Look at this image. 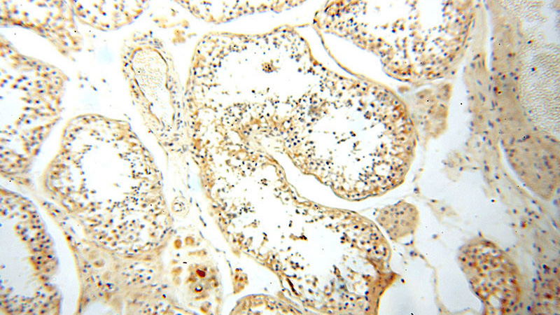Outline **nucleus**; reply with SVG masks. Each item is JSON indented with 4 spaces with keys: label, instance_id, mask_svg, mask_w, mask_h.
Here are the masks:
<instances>
[{
    "label": "nucleus",
    "instance_id": "3",
    "mask_svg": "<svg viewBox=\"0 0 560 315\" xmlns=\"http://www.w3.org/2000/svg\"><path fill=\"white\" fill-rule=\"evenodd\" d=\"M460 260L474 291L490 309L507 312L517 304V270L499 248L486 241L473 242L463 248Z\"/></svg>",
    "mask_w": 560,
    "mask_h": 315
},
{
    "label": "nucleus",
    "instance_id": "5",
    "mask_svg": "<svg viewBox=\"0 0 560 315\" xmlns=\"http://www.w3.org/2000/svg\"><path fill=\"white\" fill-rule=\"evenodd\" d=\"M70 1L79 22L104 31L130 24L146 4L145 1Z\"/></svg>",
    "mask_w": 560,
    "mask_h": 315
},
{
    "label": "nucleus",
    "instance_id": "2",
    "mask_svg": "<svg viewBox=\"0 0 560 315\" xmlns=\"http://www.w3.org/2000/svg\"><path fill=\"white\" fill-rule=\"evenodd\" d=\"M66 76L1 36V156L21 165L57 122Z\"/></svg>",
    "mask_w": 560,
    "mask_h": 315
},
{
    "label": "nucleus",
    "instance_id": "4",
    "mask_svg": "<svg viewBox=\"0 0 560 315\" xmlns=\"http://www.w3.org/2000/svg\"><path fill=\"white\" fill-rule=\"evenodd\" d=\"M71 1H1V24L28 29L64 55L77 52L82 38Z\"/></svg>",
    "mask_w": 560,
    "mask_h": 315
},
{
    "label": "nucleus",
    "instance_id": "1",
    "mask_svg": "<svg viewBox=\"0 0 560 315\" xmlns=\"http://www.w3.org/2000/svg\"><path fill=\"white\" fill-rule=\"evenodd\" d=\"M141 146L125 121L76 116L65 126L49 174L50 188L88 230L125 237L132 172Z\"/></svg>",
    "mask_w": 560,
    "mask_h": 315
}]
</instances>
